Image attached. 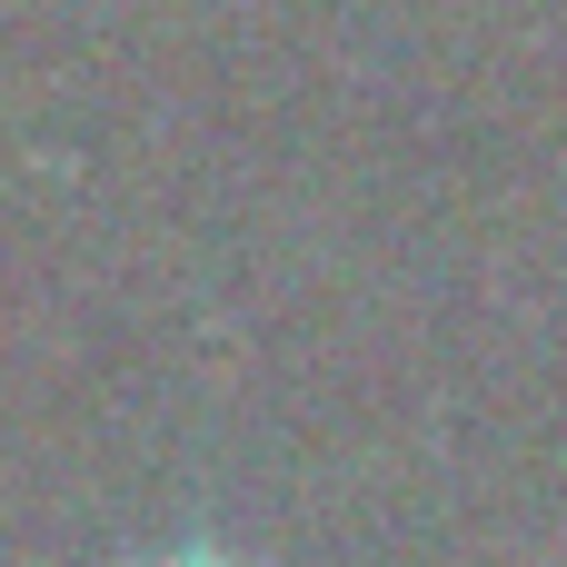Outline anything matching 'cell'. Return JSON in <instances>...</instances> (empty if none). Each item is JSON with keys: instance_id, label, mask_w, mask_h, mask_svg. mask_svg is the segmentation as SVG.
Listing matches in <instances>:
<instances>
[{"instance_id": "6da1fadb", "label": "cell", "mask_w": 567, "mask_h": 567, "mask_svg": "<svg viewBox=\"0 0 567 567\" xmlns=\"http://www.w3.org/2000/svg\"><path fill=\"white\" fill-rule=\"evenodd\" d=\"M169 567H219V558H169Z\"/></svg>"}]
</instances>
